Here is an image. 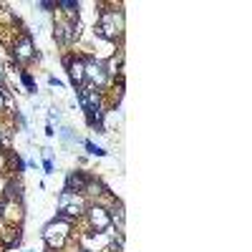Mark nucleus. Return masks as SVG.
I'll list each match as a JSON object with an SVG mask.
<instances>
[{
  "label": "nucleus",
  "instance_id": "nucleus-1",
  "mask_svg": "<svg viewBox=\"0 0 252 252\" xmlns=\"http://www.w3.org/2000/svg\"><path fill=\"white\" fill-rule=\"evenodd\" d=\"M68 232H71V222L68 220H53L43 227V240L51 250H61L68 240Z\"/></svg>",
  "mask_w": 252,
  "mask_h": 252
},
{
  "label": "nucleus",
  "instance_id": "nucleus-2",
  "mask_svg": "<svg viewBox=\"0 0 252 252\" xmlns=\"http://www.w3.org/2000/svg\"><path fill=\"white\" fill-rule=\"evenodd\" d=\"M83 212V197L63 189L58 197V220H73Z\"/></svg>",
  "mask_w": 252,
  "mask_h": 252
},
{
  "label": "nucleus",
  "instance_id": "nucleus-3",
  "mask_svg": "<svg viewBox=\"0 0 252 252\" xmlns=\"http://www.w3.org/2000/svg\"><path fill=\"white\" fill-rule=\"evenodd\" d=\"M103 38H109V40H116L121 35V15L119 13H111V10H103L101 13V23L96 28Z\"/></svg>",
  "mask_w": 252,
  "mask_h": 252
},
{
  "label": "nucleus",
  "instance_id": "nucleus-4",
  "mask_svg": "<svg viewBox=\"0 0 252 252\" xmlns=\"http://www.w3.org/2000/svg\"><path fill=\"white\" fill-rule=\"evenodd\" d=\"M86 78L94 83V89H101V86H106V81H109V71L98 61H86Z\"/></svg>",
  "mask_w": 252,
  "mask_h": 252
},
{
  "label": "nucleus",
  "instance_id": "nucleus-5",
  "mask_svg": "<svg viewBox=\"0 0 252 252\" xmlns=\"http://www.w3.org/2000/svg\"><path fill=\"white\" fill-rule=\"evenodd\" d=\"M63 63H66V68H68V76L73 81V86H81L83 81H86V61H81V58H63Z\"/></svg>",
  "mask_w": 252,
  "mask_h": 252
},
{
  "label": "nucleus",
  "instance_id": "nucleus-6",
  "mask_svg": "<svg viewBox=\"0 0 252 252\" xmlns=\"http://www.w3.org/2000/svg\"><path fill=\"white\" fill-rule=\"evenodd\" d=\"M89 220H91V227L96 229V232H106L109 224H111V215L103 207H91L89 209Z\"/></svg>",
  "mask_w": 252,
  "mask_h": 252
},
{
  "label": "nucleus",
  "instance_id": "nucleus-7",
  "mask_svg": "<svg viewBox=\"0 0 252 252\" xmlns=\"http://www.w3.org/2000/svg\"><path fill=\"white\" fill-rule=\"evenodd\" d=\"M78 98L83 109H101V96L94 86H78Z\"/></svg>",
  "mask_w": 252,
  "mask_h": 252
},
{
  "label": "nucleus",
  "instance_id": "nucleus-8",
  "mask_svg": "<svg viewBox=\"0 0 252 252\" xmlns=\"http://www.w3.org/2000/svg\"><path fill=\"white\" fill-rule=\"evenodd\" d=\"M13 58H15L18 63H28V61L33 58V40H31V35H23V38L15 43Z\"/></svg>",
  "mask_w": 252,
  "mask_h": 252
},
{
  "label": "nucleus",
  "instance_id": "nucleus-9",
  "mask_svg": "<svg viewBox=\"0 0 252 252\" xmlns=\"http://www.w3.org/2000/svg\"><path fill=\"white\" fill-rule=\"evenodd\" d=\"M78 35V23L76 26H68V23H58L56 28H53V38L58 40V43H63V46H68L71 40Z\"/></svg>",
  "mask_w": 252,
  "mask_h": 252
},
{
  "label": "nucleus",
  "instance_id": "nucleus-10",
  "mask_svg": "<svg viewBox=\"0 0 252 252\" xmlns=\"http://www.w3.org/2000/svg\"><path fill=\"white\" fill-rule=\"evenodd\" d=\"M89 184H91V179L83 174V172H73V174H68V179H66V192H86L89 189Z\"/></svg>",
  "mask_w": 252,
  "mask_h": 252
},
{
  "label": "nucleus",
  "instance_id": "nucleus-11",
  "mask_svg": "<svg viewBox=\"0 0 252 252\" xmlns=\"http://www.w3.org/2000/svg\"><path fill=\"white\" fill-rule=\"evenodd\" d=\"M5 202H20L23 199V187H20V182H8L5 184Z\"/></svg>",
  "mask_w": 252,
  "mask_h": 252
},
{
  "label": "nucleus",
  "instance_id": "nucleus-12",
  "mask_svg": "<svg viewBox=\"0 0 252 252\" xmlns=\"http://www.w3.org/2000/svg\"><path fill=\"white\" fill-rule=\"evenodd\" d=\"M3 245L10 250L15 245H20V229H8V232H3Z\"/></svg>",
  "mask_w": 252,
  "mask_h": 252
},
{
  "label": "nucleus",
  "instance_id": "nucleus-13",
  "mask_svg": "<svg viewBox=\"0 0 252 252\" xmlns=\"http://www.w3.org/2000/svg\"><path fill=\"white\" fill-rule=\"evenodd\" d=\"M56 8H63V10H68V13H76V10H78V3H76V0H58Z\"/></svg>",
  "mask_w": 252,
  "mask_h": 252
},
{
  "label": "nucleus",
  "instance_id": "nucleus-14",
  "mask_svg": "<svg viewBox=\"0 0 252 252\" xmlns=\"http://www.w3.org/2000/svg\"><path fill=\"white\" fill-rule=\"evenodd\" d=\"M111 220H114V222L119 224V232H121V229H124V209H121V207H116V209H114Z\"/></svg>",
  "mask_w": 252,
  "mask_h": 252
},
{
  "label": "nucleus",
  "instance_id": "nucleus-15",
  "mask_svg": "<svg viewBox=\"0 0 252 252\" xmlns=\"http://www.w3.org/2000/svg\"><path fill=\"white\" fill-rule=\"evenodd\" d=\"M86 149H89L91 154H96V157H103V154H106V152H103V149H101V146H96L94 141H86Z\"/></svg>",
  "mask_w": 252,
  "mask_h": 252
},
{
  "label": "nucleus",
  "instance_id": "nucleus-16",
  "mask_svg": "<svg viewBox=\"0 0 252 252\" xmlns=\"http://www.w3.org/2000/svg\"><path fill=\"white\" fill-rule=\"evenodd\" d=\"M10 161L15 164V169H18V172H23V169H26V164H23V159H20L18 154H10Z\"/></svg>",
  "mask_w": 252,
  "mask_h": 252
},
{
  "label": "nucleus",
  "instance_id": "nucleus-17",
  "mask_svg": "<svg viewBox=\"0 0 252 252\" xmlns=\"http://www.w3.org/2000/svg\"><path fill=\"white\" fill-rule=\"evenodd\" d=\"M23 83H26V86H28V89H33V78H31L28 73H23Z\"/></svg>",
  "mask_w": 252,
  "mask_h": 252
},
{
  "label": "nucleus",
  "instance_id": "nucleus-18",
  "mask_svg": "<svg viewBox=\"0 0 252 252\" xmlns=\"http://www.w3.org/2000/svg\"><path fill=\"white\" fill-rule=\"evenodd\" d=\"M43 169H46V172H53V164H51V159H46V161H43Z\"/></svg>",
  "mask_w": 252,
  "mask_h": 252
},
{
  "label": "nucleus",
  "instance_id": "nucleus-19",
  "mask_svg": "<svg viewBox=\"0 0 252 252\" xmlns=\"http://www.w3.org/2000/svg\"><path fill=\"white\" fill-rule=\"evenodd\" d=\"M40 8H46V10H51V8H56V3H38Z\"/></svg>",
  "mask_w": 252,
  "mask_h": 252
},
{
  "label": "nucleus",
  "instance_id": "nucleus-20",
  "mask_svg": "<svg viewBox=\"0 0 252 252\" xmlns=\"http://www.w3.org/2000/svg\"><path fill=\"white\" fill-rule=\"evenodd\" d=\"M3 103H5V98H3V94H0V106H3Z\"/></svg>",
  "mask_w": 252,
  "mask_h": 252
},
{
  "label": "nucleus",
  "instance_id": "nucleus-21",
  "mask_svg": "<svg viewBox=\"0 0 252 252\" xmlns=\"http://www.w3.org/2000/svg\"><path fill=\"white\" fill-rule=\"evenodd\" d=\"M0 83H3V71H0Z\"/></svg>",
  "mask_w": 252,
  "mask_h": 252
},
{
  "label": "nucleus",
  "instance_id": "nucleus-22",
  "mask_svg": "<svg viewBox=\"0 0 252 252\" xmlns=\"http://www.w3.org/2000/svg\"><path fill=\"white\" fill-rule=\"evenodd\" d=\"M81 252H91V250H81Z\"/></svg>",
  "mask_w": 252,
  "mask_h": 252
}]
</instances>
